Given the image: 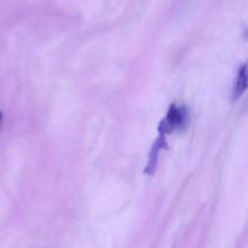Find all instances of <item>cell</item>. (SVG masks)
Returning <instances> with one entry per match:
<instances>
[{
  "mask_svg": "<svg viewBox=\"0 0 248 248\" xmlns=\"http://www.w3.org/2000/svg\"><path fill=\"white\" fill-rule=\"evenodd\" d=\"M188 121V113L184 107H178L176 104L169 109L166 118L160 123V133L167 135L177 128H182Z\"/></svg>",
  "mask_w": 248,
  "mask_h": 248,
  "instance_id": "1",
  "label": "cell"
},
{
  "mask_svg": "<svg viewBox=\"0 0 248 248\" xmlns=\"http://www.w3.org/2000/svg\"><path fill=\"white\" fill-rule=\"evenodd\" d=\"M247 89V70H246V64H242L241 68L237 72L236 81L234 84V91H232V97L234 99H239L240 97L244 94V92Z\"/></svg>",
  "mask_w": 248,
  "mask_h": 248,
  "instance_id": "2",
  "label": "cell"
},
{
  "mask_svg": "<svg viewBox=\"0 0 248 248\" xmlns=\"http://www.w3.org/2000/svg\"><path fill=\"white\" fill-rule=\"evenodd\" d=\"M1 119H2V114L0 113V125H1Z\"/></svg>",
  "mask_w": 248,
  "mask_h": 248,
  "instance_id": "3",
  "label": "cell"
}]
</instances>
